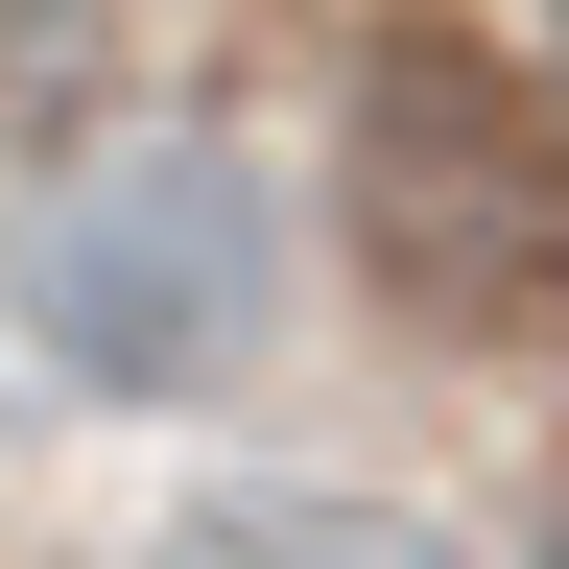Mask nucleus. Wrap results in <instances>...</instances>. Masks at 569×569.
Instances as JSON below:
<instances>
[{"label": "nucleus", "instance_id": "1", "mask_svg": "<svg viewBox=\"0 0 569 569\" xmlns=\"http://www.w3.org/2000/svg\"><path fill=\"white\" fill-rule=\"evenodd\" d=\"M356 238L427 332H569V119L498 48H380L356 71Z\"/></svg>", "mask_w": 569, "mask_h": 569}, {"label": "nucleus", "instance_id": "2", "mask_svg": "<svg viewBox=\"0 0 569 569\" xmlns=\"http://www.w3.org/2000/svg\"><path fill=\"white\" fill-rule=\"evenodd\" d=\"M261 167L238 142H96L48 213H24V332L71 356L96 403H190L213 356L261 332Z\"/></svg>", "mask_w": 569, "mask_h": 569}, {"label": "nucleus", "instance_id": "3", "mask_svg": "<svg viewBox=\"0 0 569 569\" xmlns=\"http://www.w3.org/2000/svg\"><path fill=\"white\" fill-rule=\"evenodd\" d=\"M167 569H451V546H427V522H380V498H213Z\"/></svg>", "mask_w": 569, "mask_h": 569}, {"label": "nucleus", "instance_id": "4", "mask_svg": "<svg viewBox=\"0 0 569 569\" xmlns=\"http://www.w3.org/2000/svg\"><path fill=\"white\" fill-rule=\"evenodd\" d=\"M546 569H569V546H546Z\"/></svg>", "mask_w": 569, "mask_h": 569}]
</instances>
